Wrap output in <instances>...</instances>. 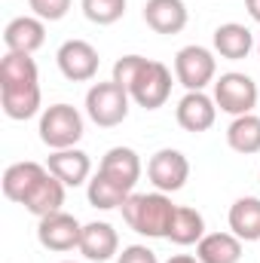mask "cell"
I'll list each match as a JSON object with an SVG mask.
<instances>
[{
    "mask_svg": "<svg viewBox=\"0 0 260 263\" xmlns=\"http://www.w3.org/2000/svg\"><path fill=\"white\" fill-rule=\"evenodd\" d=\"M144 22L150 31L156 34H181L190 22V12H187V3L184 0H147L144 3Z\"/></svg>",
    "mask_w": 260,
    "mask_h": 263,
    "instance_id": "7c38bea8",
    "label": "cell"
},
{
    "mask_svg": "<svg viewBox=\"0 0 260 263\" xmlns=\"http://www.w3.org/2000/svg\"><path fill=\"white\" fill-rule=\"evenodd\" d=\"M120 251V236L117 230L107 223V220H92L83 227V236H80V254L92 263H104L110 260L114 254Z\"/></svg>",
    "mask_w": 260,
    "mask_h": 263,
    "instance_id": "5bb4252c",
    "label": "cell"
},
{
    "mask_svg": "<svg viewBox=\"0 0 260 263\" xmlns=\"http://www.w3.org/2000/svg\"><path fill=\"white\" fill-rule=\"evenodd\" d=\"M62 263H73V260H62Z\"/></svg>",
    "mask_w": 260,
    "mask_h": 263,
    "instance_id": "d6a6232c",
    "label": "cell"
},
{
    "mask_svg": "<svg viewBox=\"0 0 260 263\" xmlns=\"http://www.w3.org/2000/svg\"><path fill=\"white\" fill-rule=\"evenodd\" d=\"M257 83L248 77V73H239V70H230V73H220L214 80V104L230 114V117H245V114H254L257 107Z\"/></svg>",
    "mask_w": 260,
    "mask_h": 263,
    "instance_id": "277c9868",
    "label": "cell"
},
{
    "mask_svg": "<svg viewBox=\"0 0 260 263\" xmlns=\"http://www.w3.org/2000/svg\"><path fill=\"white\" fill-rule=\"evenodd\" d=\"M123 220L129 223V230H135L138 236H147V239H169V230H172V220H175V211L178 205L172 202L169 193H132L123 202Z\"/></svg>",
    "mask_w": 260,
    "mask_h": 263,
    "instance_id": "6da1fadb",
    "label": "cell"
},
{
    "mask_svg": "<svg viewBox=\"0 0 260 263\" xmlns=\"http://www.w3.org/2000/svg\"><path fill=\"white\" fill-rule=\"evenodd\" d=\"M98 172L107 175L110 181H117L120 187L135 190V184L141 181V156H138L132 147H110V150L101 156Z\"/></svg>",
    "mask_w": 260,
    "mask_h": 263,
    "instance_id": "2e32d148",
    "label": "cell"
},
{
    "mask_svg": "<svg viewBox=\"0 0 260 263\" xmlns=\"http://www.w3.org/2000/svg\"><path fill=\"white\" fill-rule=\"evenodd\" d=\"M165 263H202L199 257H193V254H172Z\"/></svg>",
    "mask_w": 260,
    "mask_h": 263,
    "instance_id": "4dcf8cb0",
    "label": "cell"
},
{
    "mask_svg": "<svg viewBox=\"0 0 260 263\" xmlns=\"http://www.w3.org/2000/svg\"><path fill=\"white\" fill-rule=\"evenodd\" d=\"M117 263H159V260H156V251H150L147 245H129V248H123Z\"/></svg>",
    "mask_w": 260,
    "mask_h": 263,
    "instance_id": "f1b7e54d",
    "label": "cell"
},
{
    "mask_svg": "<svg viewBox=\"0 0 260 263\" xmlns=\"http://www.w3.org/2000/svg\"><path fill=\"white\" fill-rule=\"evenodd\" d=\"M227 144H230V150H236L242 156L260 153V117L257 114L233 117V123L227 129Z\"/></svg>",
    "mask_w": 260,
    "mask_h": 263,
    "instance_id": "7402d4cb",
    "label": "cell"
},
{
    "mask_svg": "<svg viewBox=\"0 0 260 263\" xmlns=\"http://www.w3.org/2000/svg\"><path fill=\"white\" fill-rule=\"evenodd\" d=\"M83 138V117L73 104H52L40 117V141L49 150H67L77 147Z\"/></svg>",
    "mask_w": 260,
    "mask_h": 263,
    "instance_id": "5b68a950",
    "label": "cell"
},
{
    "mask_svg": "<svg viewBox=\"0 0 260 263\" xmlns=\"http://www.w3.org/2000/svg\"><path fill=\"white\" fill-rule=\"evenodd\" d=\"M0 104L9 120H31L40 110V86L25 89H0Z\"/></svg>",
    "mask_w": 260,
    "mask_h": 263,
    "instance_id": "d4e9b609",
    "label": "cell"
},
{
    "mask_svg": "<svg viewBox=\"0 0 260 263\" xmlns=\"http://www.w3.org/2000/svg\"><path fill=\"white\" fill-rule=\"evenodd\" d=\"M245 9H248V15L260 25V0H245Z\"/></svg>",
    "mask_w": 260,
    "mask_h": 263,
    "instance_id": "f546056e",
    "label": "cell"
},
{
    "mask_svg": "<svg viewBox=\"0 0 260 263\" xmlns=\"http://www.w3.org/2000/svg\"><path fill=\"white\" fill-rule=\"evenodd\" d=\"M129 95L138 107L159 110L172 95V70L156 59H147L141 70L135 73V80L129 83Z\"/></svg>",
    "mask_w": 260,
    "mask_h": 263,
    "instance_id": "3957f363",
    "label": "cell"
},
{
    "mask_svg": "<svg viewBox=\"0 0 260 263\" xmlns=\"http://www.w3.org/2000/svg\"><path fill=\"white\" fill-rule=\"evenodd\" d=\"M25 86H40L37 62L25 52H6L0 62V89H25Z\"/></svg>",
    "mask_w": 260,
    "mask_h": 263,
    "instance_id": "44dd1931",
    "label": "cell"
},
{
    "mask_svg": "<svg viewBox=\"0 0 260 263\" xmlns=\"http://www.w3.org/2000/svg\"><path fill=\"white\" fill-rule=\"evenodd\" d=\"M28 6L43 22H62L70 9V0H28Z\"/></svg>",
    "mask_w": 260,
    "mask_h": 263,
    "instance_id": "4316f807",
    "label": "cell"
},
{
    "mask_svg": "<svg viewBox=\"0 0 260 263\" xmlns=\"http://www.w3.org/2000/svg\"><path fill=\"white\" fill-rule=\"evenodd\" d=\"M86 196H89V205L92 208H98V211H110V208H123V202L132 196V190L126 187H120L117 181H110L107 175H95V178H89V184H86Z\"/></svg>",
    "mask_w": 260,
    "mask_h": 263,
    "instance_id": "cb8c5ba5",
    "label": "cell"
},
{
    "mask_svg": "<svg viewBox=\"0 0 260 263\" xmlns=\"http://www.w3.org/2000/svg\"><path fill=\"white\" fill-rule=\"evenodd\" d=\"M46 165H40V162H12L6 172H3V181H0V187H3V196L9 199V202H25L28 193L46 178Z\"/></svg>",
    "mask_w": 260,
    "mask_h": 263,
    "instance_id": "9a60e30c",
    "label": "cell"
},
{
    "mask_svg": "<svg viewBox=\"0 0 260 263\" xmlns=\"http://www.w3.org/2000/svg\"><path fill=\"white\" fill-rule=\"evenodd\" d=\"M80 236H83V223L67 211L46 214L37 223V239L46 251H73L80 248Z\"/></svg>",
    "mask_w": 260,
    "mask_h": 263,
    "instance_id": "9c48e42d",
    "label": "cell"
},
{
    "mask_svg": "<svg viewBox=\"0 0 260 263\" xmlns=\"http://www.w3.org/2000/svg\"><path fill=\"white\" fill-rule=\"evenodd\" d=\"M230 233L239 236L242 242H260V199L242 196L230 205Z\"/></svg>",
    "mask_w": 260,
    "mask_h": 263,
    "instance_id": "ffe728a7",
    "label": "cell"
},
{
    "mask_svg": "<svg viewBox=\"0 0 260 263\" xmlns=\"http://www.w3.org/2000/svg\"><path fill=\"white\" fill-rule=\"evenodd\" d=\"M202 236H205V217L196 208H190V205H178L172 230H169V242L187 248V245H199Z\"/></svg>",
    "mask_w": 260,
    "mask_h": 263,
    "instance_id": "603a6c76",
    "label": "cell"
},
{
    "mask_svg": "<svg viewBox=\"0 0 260 263\" xmlns=\"http://www.w3.org/2000/svg\"><path fill=\"white\" fill-rule=\"evenodd\" d=\"M144 62H147L144 55H123V59H117V65H114V80L129 89V83L135 80V73L141 70Z\"/></svg>",
    "mask_w": 260,
    "mask_h": 263,
    "instance_id": "83f0119b",
    "label": "cell"
},
{
    "mask_svg": "<svg viewBox=\"0 0 260 263\" xmlns=\"http://www.w3.org/2000/svg\"><path fill=\"white\" fill-rule=\"evenodd\" d=\"M46 168L65 184V187H83L89 184L92 175V159L89 153H83L80 147H67V150H52Z\"/></svg>",
    "mask_w": 260,
    "mask_h": 263,
    "instance_id": "4fadbf2b",
    "label": "cell"
},
{
    "mask_svg": "<svg viewBox=\"0 0 260 263\" xmlns=\"http://www.w3.org/2000/svg\"><path fill=\"white\" fill-rule=\"evenodd\" d=\"M175 77H178V83L187 92H202L217 77V59H214V52L205 49V46H199V43L178 49V55H175Z\"/></svg>",
    "mask_w": 260,
    "mask_h": 263,
    "instance_id": "8992f818",
    "label": "cell"
},
{
    "mask_svg": "<svg viewBox=\"0 0 260 263\" xmlns=\"http://www.w3.org/2000/svg\"><path fill=\"white\" fill-rule=\"evenodd\" d=\"M257 55H260V43H257Z\"/></svg>",
    "mask_w": 260,
    "mask_h": 263,
    "instance_id": "1f68e13d",
    "label": "cell"
},
{
    "mask_svg": "<svg viewBox=\"0 0 260 263\" xmlns=\"http://www.w3.org/2000/svg\"><path fill=\"white\" fill-rule=\"evenodd\" d=\"M147 178L159 193H178L190 178V159L175 147H162L150 156Z\"/></svg>",
    "mask_w": 260,
    "mask_h": 263,
    "instance_id": "52a82bcc",
    "label": "cell"
},
{
    "mask_svg": "<svg viewBox=\"0 0 260 263\" xmlns=\"http://www.w3.org/2000/svg\"><path fill=\"white\" fill-rule=\"evenodd\" d=\"M55 62L70 83H89L98 73L101 55L89 40H65L55 52Z\"/></svg>",
    "mask_w": 260,
    "mask_h": 263,
    "instance_id": "ba28073f",
    "label": "cell"
},
{
    "mask_svg": "<svg viewBox=\"0 0 260 263\" xmlns=\"http://www.w3.org/2000/svg\"><path fill=\"white\" fill-rule=\"evenodd\" d=\"M196 257L202 263H239L242 239L233 233H205L196 245Z\"/></svg>",
    "mask_w": 260,
    "mask_h": 263,
    "instance_id": "d6986e66",
    "label": "cell"
},
{
    "mask_svg": "<svg viewBox=\"0 0 260 263\" xmlns=\"http://www.w3.org/2000/svg\"><path fill=\"white\" fill-rule=\"evenodd\" d=\"M65 184L52 175V172H46V178L28 193V199L22 202L25 205V211L28 214H34V217H46V214H55V211H62V205H65Z\"/></svg>",
    "mask_w": 260,
    "mask_h": 263,
    "instance_id": "ac0fdd59",
    "label": "cell"
},
{
    "mask_svg": "<svg viewBox=\"0 0 260 263\" xmlns=\"http://www.w3.org/2000/svg\"><path fill=\"white\" fill-rule=\"evenodd\" d=\"M175 120L184 132H208L217 120V104L205 92H187L175 107Z\"/></svg>",
    "mask_w": 260,
    "mask_h": 263,
    "instance_id": "8fae6325",
    "label": "cell"
},
{
    "mask_svg": "<svg viewBox=\"0 0 260 263\" xmlns=\"http://www.w3.org/2000/svg\"><path fill=\"white\" fill-rule=\"evenodd\" d=\"M80 6L92 25H114L126 15V0H80Z\"/></svg>",
    "mask_w": 260,
    "mask_h": 263,
    "instance_id": "484cf974",
    "label": "cell"
},
{
    "mask_svg": "<svg viewBox=\"0 0 260 263\" xmlns=\"http://www.w3.org/2000/svg\"><path fill=\"white\" fill-rule=\"evenodd\" d=\"M214 52L227 62H242L248 59V52L254 49V34L239 25V22H227V25H217L214 28Z\"/></svg>",
    "mask_w": 260,
    "mask_h": 263,
    "instance_id": "e0dca14e",
    "label": "cell"
},
{
    "mask_svg": "<svg viewBox=\"0 0 260 263\" xmlns=\"http://www.w3.org/2000/svg\"><path fill=\"white\" fill-rule=\"evenodd\" d=\"M46 43V22L37 15H18L3 28V46L6 52H25L34 55Z\"/></svg>",
    "mask_w": 260,
    "mask_h": 263,
    "instance_id": "30bf717a",
    "label": "cell"
},
{
    "mask_svg": "<svg viewBox=\"0 0 260 263\" xmlns=\"http://www.w3.org/2000/svg\"><path fill=\"white\" fill-rule=\"evenodd\" d=\"M129 104L132 95L126 86H120L117 80H107V83H95L89 92H86V114L95 126L101 129H114L120 126L126 117H129Z\"/></svg>",
    "mask_w": 260,
    "mask_h": 263,
    "instance_id": "7a4b0ae2",
    "label": "cell"
}]
</instances>
